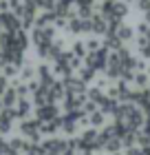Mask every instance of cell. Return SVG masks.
<instances>
[{
  "instance_id": "1",
  "label": "cell",
  "mask_w": 150,
  "mask_h": 155,
  "mask_svg": "<svg viewBox=\"0 0 150 155\" xmlns=\"http://www.w3.org/2000/svg\"><path fill=\"white\" fill-rule=\"evenodd\" d=\"M0 18H2V27H7V31H18L20 27V20L13 16V13H0Z\"/></svg>"
},
{
  "instance_id": "2",
  "label": "cell",
  "mask_w": 150,
  "mask_h": 155,
  "mask_svg": "<svg viewBox=\"0 0 150 155\" xmlns=\"http://www.w3.org/2000/svg\"><path fill=\"white\" fill-rule=\"evenodd\" d=\"M106 27H108V22L104 20V16H93L91 18V29L95 31V33H104Z\"/></svg>"
},
{
  "instance_id": "3",
  "label": "cell",
  "mask_w": 150,
  "mask_h": 155,
  "mask_svg": "<svg viewBox=\"0 0 150 155\" xmlns=\"http://www.w3.org/2000/svg\"><path fill=\"white\" fill-rule=\"evenodd\" d=\"M113 31H117V36H119V40H121V42L130 40V38H132V33H135V31H132V27H126V25H124V27L117 25V29H113Z\"/></svg>"
},
{
  "instance_id": "4",
  "label": "cell",
  "mask_w": 150,
  "mask_h": 155,
  "mask_svg": "<svg viewBox=\"0 0 150 155\" xmlns=\"http://www.w3.org/2000/svg\"><path fill=\"white\" fill-rule=\"evenodd\" d=\"M139 49H141V55H144V58H150V36H144L139 40Z\"/></svg>"
},
{
  "instance_id": "5",
  "label": "cell",
  "mask_w": 150,
  "mask_h": 155,
  "mask_svg": "<svg viewBox=\"0 0 150 155\" xmlns=\"http://www.w3.org/2000/svg\"><path fill=\"white\" fill-rule=\"evenodd\" d=\"M86 45H82V42H75V45H73V53L75 55H80V58H84V55H86Z\"/></svg>"
},
{
  "instance_id": "6",
  "label": "cell",
  "mask_w": 150,
  "mask_h": 155,
  "mask_svg": "<svg viewBox=\"0 0 150 155\" xmlns=\"http://www.w3.org/2000/svg\"><path fill=\"white\" fill-rule=\"evenodd\" d=\"M53 13H44L42 18H38V27H44V25H49V22H53Z\"/></svg>"
},
{
  "instance_id": "7",
  "label": "cell",
  "mask_w": 150,
  "mask_h": 155,
  "mask_svg": "<svg viewBox=\"0 0 150 155\" xmlns=\"http://www.w3.org/2000/svg\"><path fill=\"white\" fill-rule=\"evenodd\" d=\"M35 5L44 7V9H51V7H55V0H35Z\"/></svg>"
},
{
  "instance_id": "8",
  "label": "cell",
  "mask_w": 150,
  "mask_h": 155,
  "mask_svg": "<svg viewBox=\"0 0 150 155\" xmlns=\"http://www.w3.org/2000/svg\"><path fill=\"white\" fill-rule=\"evenodd\" d=\"M86 47H88V51H95V49H99V42L97 40H88Z\"/></svg>"
},
{
  "instance_id": "9",
  "label": "cell",
  "mask_w": 150,
  "mask_h": 155,
  "mask_svg": "<svg viewBox=\"0 0 150 155\" xmlns=\"http://www.w3.org/2000/svg\"><path fill=\"white\" fill-rule=\"evenodd\" d=\"M31 75H33V71H31V67L27 64V67H24V71H22V78H31Z\"/></svg>"
},
{
  "instance_id": "10",
  "label": "cell",
  "mask_w": 150,
  "mask_h": 155,
  "mask_svg": "<svg viewBox=\"0 0 150 155\" xmlns=\"http://www.w3.org/2000/svg\"><path fill=\"white\" fill-rule=\"evenodd\" d=\"M5 84H7V82H5V78H0V91L5 89Z\"/></svg>"
}]
</instances>
